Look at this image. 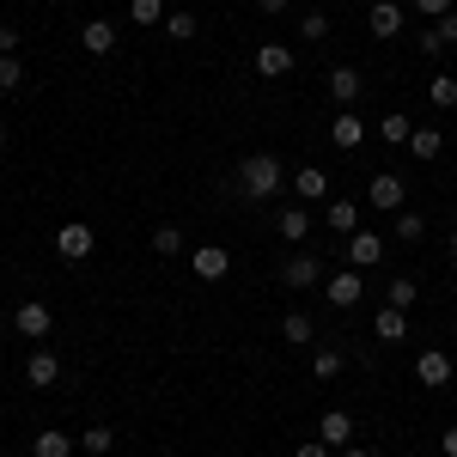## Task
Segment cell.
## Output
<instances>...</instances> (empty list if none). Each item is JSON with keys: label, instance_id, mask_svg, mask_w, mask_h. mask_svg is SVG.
<instances>
[{"label": "cell", "instance_id": "38", "mask_svg": "<svg viewBox=\"0 0 457 457\" xmlns=\"http://www.w3.org/2000/svg\"><path fill=\"white\" fill-rule=\"evenodd\" d=\"M0 55H19V31L12 25H0Z\"/></svg>", "mask_w": 457, "mask_h": 457}, {"label": "cell", "instance_id": "29", "mask_svg": "<svg viewBox=\"0 0 457 457\" xmlns=\"http://www.w3.org/2000/svg\"><path fill=\"white\" fill-rule=\"evenodd\" d=\"M79 445H86L92 457H110V452H116V427H86V433H79Z\"/></svg>", "mask_w": 457, "mask_h": 457}, {"label": "cell", "instance_id": "23", "mask_svg": "<svg viewBox=\"0 0 457 457\" xmlns=\"http://www.w3.org/2000/svg\"><path fill=\"white\" fill-rule=\"evenodd\" d=\"M312 336H317L312 312H287L281 317V342H287V348H312Z\"/></svg>", "mask_w": 457, "mask_h": 457}, {"label": "cell", "instance_id": "8", "mask_svg": "<svg viewBox=\"0 0 457 457\" xmlns=\"http://www.w3.org/2000/svg\"><path fill=\"white\" fill-rule=\"evenodd\" d=\"M457 378V366H452V353L445 348H427L421 360H415V385H427V390H445Z\"/></svg>", "mask_w": 457, "mask_h": 457}, {"label": "cell", "instance_id": "19", "mask_svg": "<svg viewBox=\"0 0 457 457\" xmlns=\"http://www.w3.org/2000/svg\"><path fill=\"white\" fill-rule=\"evenodd\" d=\"M79 43H86V55H116V25L110 19H86L79 25Z\"/></svg>", "mask_w": 457, "mask_h": 457}, {"label": "cell", "instance_id": "41", "mask_svg": "<svg viewBox=\"0 0 457 457\" xmlns=\"http://www.w3.org/2000/svg\"><path fill=\"white\" fill-rule=\"evenodd\" d=\"M336 457H372V452H366V445H342Z\"/></svg>", "mask_w": 457, "mask_h": 457}, {"label": "cell", "instance_id": "12", "mask_svg": "<svg viewBox=\"0 0 457 457\" xmlns=\"http://www.w3.org/2000/svg\"><path fill=\"white\" fill-rule=\"evenodd\" d=\"M275 232H281L287 245L299 250V245H305V238H312V208H305V202H287V208L275 213Z\"/></svg>", "mask_w": 457, "mask_h": 457}, {"label": "cell", "instance_id": "26", "mask_svg": "<svg viewBox=\"0 0 457 457\" xmlns=\"http://www.w3.org/2000/svg\"><path fill=\"white\" fill-rule=\"evenodd\" d=\"M427 98H433V110H457V73H433Z\"/></svg>", "mask_w": 457, "mask_h": 457}, {"label": "cell", "instance_id": "7", "mask_svg": "<svg viewBox=\"0 0 457 457\" xmlns=\"http://www.w3.org/2000/svg\"><path fill=\"white\" fill-rule=\"evenodd\" d=\"M342 245H348V269H360V275L385 262V232H348Z\"/></svg>", "mask_w": 457, "mask_h": 457}, {"label": "cell", "instance_id": "33", "mask_svg": "<svg viewBox=\"0 0 457 457\" xmlns=\"http://www.w3.org/2000/svg\"><path fill=\"white\" fill-rule=\"evenodd\" d=\"M25 86V62L19 55H0V92H19Z\"/></svg>", "mask_w": 457, "mask_h": 457}, {"label": "cell", "instance_id": "11", "mask_svg": "<svg viewBox=\"0 0 457 457\" xmlns=\"http://www.w3.org/2000/svg\"><path fill=\"white\" fill-rule=\"evenodd\" d=\"M323 86H329V98H336V110H353V104H360V92H366V79H360V68H348V62H342V68H329V79H323Z\"/></svg>", "mask_w": 457, "mask_h": 457}, {"label": "cell", "instance_id": "14", "mask_svg": "<svg viewBox=\"0 0 457 457\" xmlns=\"http://www.w3.org/2000/svg\"><path fill=\"white\" fill-rule=\"evenodd\" d=\"M452 43H457V12H445V19H433V25H427V31L415 37V49H421V55H445Z\"/></svg>", "mask_w": 457, "mask_h": 457}, {"label": "cell", "instance_id": "40", "mask_svg": "<svg viewBox=\"0 0 457 457\" xmlns=\"http://www.w3.org/2000/svg\"><path fill=\"white\" fill-rule=\"evenodd\" d=\"M439 452H445V457H457V427H445V433H439Z\"/></svg>", "mask_w": 457, "mask_h": 457}, {"label": "cell", "instance_id": "17", "mask_svg": "<svg viewBox=\"0 0 457 457\" xmlns=\"http://www.w3.org/2000/svg\"><path fill=\"white\" fill-rule=\"evenodd\" d=\"M317 439H323L329 452H342V445H353V415H348V409H329V415L317 421Z\"/></svg>", "mask_w": 457, "mask_h": 457}, {"label": "cell", "instance_id": "27", "mask_svg": "<svg viewBox=\"0 0 457 457\" xmlns=\"http://www.w3.org/2000/svg\"><path fill=\"white\" fill-rule=\"evenodd\" d=\"M409 135H415V122L403 110H390L385 122H378V141H390V146H409Z\"/></svg>", "mask_w": 457, "mask_h": 457}, {"label": "cell", "instance_id": "6", "mask_svg": "<svg viewBox=\"0 0 457 457\" xmlns=\"http://www.w3.org/2000/svg\"><path fill=\"white\" fill-rule=\"evenodd\" d=\"M189 269H195V281H226V275H232V250L226 245H195L189 250Z\"/></svg>", "mask_w": 457, "mask_h": 457}, {"label": "cell", "instance_id": "10", "mask_svg": "<svg viewBox=\"0 0 457 457\" xmlns=\"http://www.w3.org/2000/svg\"><path fill=\"white\" fill-rule=\"evenodd\" d=\"M12 329H19L25 342H43V336L55 329V312H49L43 299H25V305H19V317H12Z\"/></svg>", "mask_w": 457, "mask_h": 457}, {"label": "cell", "instance_id": "4", "mask_svg": "<svg viewBox=\"0 0 457 457\" xmlns=\"http://www.w3.org/2000/svg\"><path fill=\"white\" fill-rule=\"evenodd\" d=\"M92 250H98V232H92L86 220H68V226L55 232V256H62V262H86Z\"/></svg>", "mask_w": 457, "mask_h": 457}, {"label": "cell", "instance_id": "21", "mask_svg": "<svg viewBox=\"0 0 457 457\" xmlns=\"http://www.w3.org/2000/svg\"><path fill=\"white\" fill-rule=\"evenodd\" d=\"M445 153V129H433V122H421L415 135H409V159H421V165H433Z\"/></svg>", "mask_w": 457, "mask_h": 457}, {"label": "cell", "instance_id": "43", "mask_svg": "<svg viewBox=\"0 0 457 457\" xmlns=\"http://www.w3.org/2000/svg\"><path fill=\"white\" fill-rule=\"evenodd\" d=\"M452 262H457V232H452Z\"/></svg>", "mask_w": 457, "mask_h": 457}, {"label": "cell", "instance_id": "25", "mask_svg": "<svg viewBox=\"0 0 457 457\" xmlns=\"http://www.w3.org/2000/svg\"><path fill=\"white\" fill-rule=\"evenodd\" d=\"M31 457H73V433H62V427H43L37 433Z\"/></svg>", "mask_w": 457, "mask_h": 457}, {"label": "cell", "instance_id": "35", "mask_svg": "<svg viewBox=\"0 0 457 457\" xmlns=\"http://www.w3.org/2000/svg\"><path fill=\"white\" fill-rule=\"evenodd\" d=\"M299 37H312V43H323V37H329V12H305V19H299Z\"/></svg>", "mask_w": 457, "mask_h": 457}, {"label": "cell", "instance_id": "39", "mask_svg": "<svg viewBox=\"0 0 457 457\" xmlns=\"http://www.w3.org/2000/svg\"><path fill=\"white\" fill-rule=\"evenodd\" d=\"M287 6H293V0H256V12H262V19H275V12H287Z\"/></svg>", "mask_w": 457, "mask_h": 457}, {"label": "cell", "instance_id": "36", "mask_svg": "<svg viewBox=\"0 0 457 457\" xmlns=\"http://www.w3.org/2000/svg\"><path fill=\"white\" fill-rule=\"evenodd\" d=\"M409 6L421 12L427 25H433V19H445V12H457V0H409Z\"/></svg>", "mask_w": 457, "mask_h": 457}, {"label": "cell", "instance_id": "30", "mask_svg": "<svg viewBox=\"0 0 457 457\" xmlns=\"http://www.w3.org/2000/svg\"><path fill=\"white\" fill-rule=\"evenodd\" d=\"M195 31H202V25H195V12H165V37H171V43H189Z\"/></svg>", "mask_w": 457, "mask_h": 457}, {"label": "cell", "instance_id": "28", "mask_svg": "<svg viewBox=\"0 0 457 457\" xmlns=\"http://www.w3.org/2000/svg\"><path fill=\"white\" fill-rule=\"evenodd\" d=\"M415 299H421V287L409 281V275H396V281L385 287V305H396V312H409V305H415Z\"/></svg>", "mask_w": 457, "mask_h": 457}, {"label": "cell", "instance_id": "37", "mask_svg": "<svg viewBox=\"0 0 457 457\" xmlns=\"http://www.w3.org/2000/svg\"><path fill=\"white\" fill-rule=\"evenodd\" d=\"M293 457H336V452H329V445H323V439H317V433H312V439H305V445H299V452H293Z\"/></svg>", "mask_w": 457, "mask_h": 457}, {"label": "cell", "instance_id": "9", "mask_svg": "<svg viewBox=\"0 0 457 457\" xmlns=\"http://www.w3.org/2000/svg\"><path fill=\"white\" fill-rule=\"evenodd\" d=\"M360 293H366V281H360V269H336V275L323 281V299H329L336 312H353V305H360Z\"/></svg>", "mask_w": 457, "mask_h": 457}, {"label": "cell", "instance_id": "32", "mask_svg": "<svg viewBox=\"0 0 457 457\" xmlns=\"http://www.w3.org/2000/svg\"><path fill=\"white\" fill-rule=\"evenodd\" d=\"M342 372V348H317L312 353V378H336Z\"/></svg>", "mask_w": 457, "mask_h": 457}, {"label": "cell", "instance_id": "13", "mask_svg": "<svg viewBox=\"0 0 457 457\" xmlns=\"http://www.w3.org/2000/svg\"><path fill=\"white\" fill-rule=\"evenodd\" d=\"M329 146H336V153H360V146H366V122H360L353 110H336V122H329Z\"/></svg>", "mask_w": 457, "mask_h": 457}, {"label": "cell", "instance_id": "24", "mask_svg": "<svg viewBox=\"0 0 457 457\" xmlns=\"http://www.w3.org/2000/svg\"><path fill=\"white\" fill-rule=\"evenodd\" d=\"M390 238H396V245H421V238H427V220H421L415 208L390 213Z\"/></svg>", "mask_w": 457, "mask_h": 457}, {"label": "cell", "instance_id": "5", "mask_svg": "<svg viewBox=\"0 0 457 457\" xmlns=\"http://www.w3.org/2000/svg\"><path fill=\"white\" fill-rule=\"evenodd\" d=\"M287 189H293V202L317 208V202H329V171L323 165H299V171L287 177Z\"/></svg>", "mask_w": 457, "mask_h": 457}, {"label": "cell", "instance_id": "2", "mask_svg": "<svg viewBox=\"0 0 457 457\" xmlns=\"http://www.w3.org/2000/svg\"><path fill=\"white\" fill-rule=\"evenodd\" d=\"M323 281H329V269L317 262V250H293V256L281 262V287L287 293H312V287H323Z\"/></svg>", "mask_w": 457, "mask_h": 457}, {"label": "cell", "instance_id": "20", "mask_svg": "<svg viewBox=\"0 0 457 457\" xmlns=\"http://www.w3.org/2000/svg\"><path fill=\"white\" fill-rule=\"evenodd\" d=\"M256 73H262V79H287V73H293V49H287V43H262V49H256Z\"/></svg>", "mask_w": 457, "mask_h": 457}, {"label": "cell", "instance_id": "18", "mask_svg": "<svg viewBox=\"0 0 457 457\" xmlns=\"http://www.w3.org/2000/svg\"><path fill=\"white\" fill-rule=\"evenodd\" d=\"M323 226L348 238L353 226H360V202H348V195H329V202H323Z\"/></svg>", "mask_w": 457, "mask_h": 457}, {"label": "cell", "instance_id": "3", "mask_svg": "<svg viewBox=\"0 0 457 457\" xmlns=\"http://www.w3.org/2000/svg\"><path fill=\"white\" fill-rule=\"evenodd\" d=\"M366 202H372L378 213H403L409 208V183H403L396 171H378L372 183H366Z\"/></svg>", "mask_w": 457, "mask_h": 457}, {"label": "cell", "instance_id": "1", "mask_svg": "<svg viewBox=\"0 0 457 457\" xmlns=\"http://www.w3.org/2000/svg\"><path fill=\"white\" fill-rule=\"evenodd\" d=\"M281 189H287V165L275 153H250L245 165H238V195L245 202H275Z\"/></svg>", "mask_w": 457, "mask_h": 457}, {"label": "cell", "instance_id": "42", "mask_svg": "<svg viewBox=\"0 0 457 457\" xmlns=\"http://www.w3.org/2000/svg\"><path fill=\"white\" fill-rule=\"evenodd\" d=\"M6 141H12V135H6V122H0V153H6Z\"/></svg>", "mask_w": 457, "mask_h": 457}, {"label": "cell", "instance_id": "34", "mask_svg": "<svg viewBox=\"0 0 457 457\" xmlns=\"http://www.w3.org/2000/svg\"><path fill=\"white\" fill-rule=\"evenodd\" d=\"M177 250H183V232L177 226H159L153 232V256H177Z\"/></svg>", "mask_w": 457, "mask_h": 457}, {"label": "cell", "instance_id": "16", "mask_svg": "<svg viewBox=\"0 0 457 457\" xmlns=\"http://www.w3.org/2000/svg\"><path fill=\"white\" fill-rule=\"evenodd\" d=\"M55 378H62V353L37 348L31 360H25V385H31V390H49V385H55Z\"/></svg>", "mask_w": 457, "mask_h": 457}, {"label": "cell", "instance_id": "15", "mask_svg": "<svg viewBox=\"0 0 457 457\" xmlns=\"http://www.w3.org/2000/svg\"><path fill=\"white\" fill-rule=\"evenodd\" d=\"M403 25H409V12H403L396 0H378V6L366 12V31L372 37H403Z\"/></svg>", "mask_w": 457, "mask_h": 457}, {"label": "cell", "instance_id": "31", "mask_svg": "<svg viewBox=\"0 0 457 457\" xmlns=\"http://www.w3.org/2000/svg\"><path fill=\"white\" fill-rule=\"evenodd\" d=\"M129 19L135 25H165V0H129Z\"/></svg>", "mask_w": 457, "mask_h": 457}, {"label": "cell", "instance_id": "22", "mask_svg": "<svg viewBox=\"0 0 457 457\" xmlns=\"http://www.w3.org/2000/svg\"><path fill=\"white\" fill-rule=\"evenodd\" d=\"M372 336H378L385 348H396V342L409 336V312H396V305H385V312L372 317Z\"/></svg>", "mask_w": 457, "mask_h": 457}]
</instances>
